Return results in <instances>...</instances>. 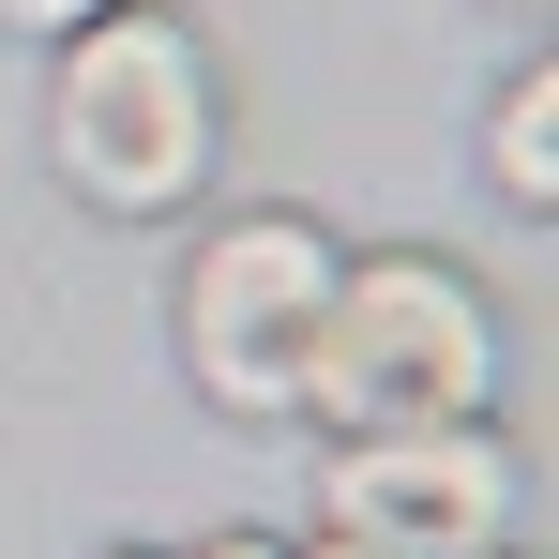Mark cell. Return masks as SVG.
Here are the masks:
<instances>
[{"label":"cell","instance_id":"6da1fadb","mask_svg":"<svg viewBox=\"0 0 559 559\" xmlns=\"http://www.w3.org/2000/svg\"><path fill=\"white\" fill-rule=\"evenodd\" d=\"M484 302L454 273H424V258H378V273H333L318 302V348H302V393L333 408V424H364V439H408V424H468L484 408Z\"/></svg>","mask_w":559,"mask_h":559},{"label":"cell","instance_id":"7a4b0ae2","mask_svg":"<svg viewBox=\"0 0 559 559\" xmlns=\"http://www.w3.org/2000/svg\"><path fill=\"white\" fill-rule=\"evenodd\" d=\"M61 167L106 212H152V197H182L212 167V76H197V46L167 15L76 31V61H61Z\"/></svg>","mask_w":559,"mask_h":559},{"label":"cell","instance_id":"3957f363","mask_svg":"<svg viewBox=\"0 0 559 559\" xmlns=\"http://www.w3.org/2000/svg\"><path fill=\"white\" fill-rule=\"evenodd\" d=\"M333 302V242L318 227H227L182 287V348L227 408H302V348Z\"/></svg>","mask_w":559,"mask_h":559},{"label":"cell","instance_id":"277c9868","mask_svg":"<svg viewBox=\"0 0 559 559\" xmlns=\"http://www.w3.org/2000/svg\"><path fill=\"white\" fill-rule=\"evenodd\" d=\"M333 514L378 559H468V545H499L514 468L484 454L468 424H408V439H348L333 454Z\"/></svg>","mask_w":559,"mask_h":559},{"label":"cell","instance_id":"5b68a950","mask_svg":"<svg viewBox=\"0 0 559 559\" xmlns=\"http://www.w3.org/2000/svg\"><path fill=\"white\" fill-rule=\"evenodd\" d=\"M499 197H530V212L559 197V76H514L499 106Z\"/></svg>","mask_w":559,"mask_h":559},{"label":"cell","instance_id":"8992f818","mask_svg":"<svg viewBox=\"0 0 559 559\" xmlns=\"http://www.w3.org/2000/svg\"><path fill=\"white\" fill-rule=\"evenodd\" d=\"M0 15H15V31H76L92 0H0Z\"/></svg>","mask_w":559,"mask_h":559},{"label":"cell","instance_id":"52a82bcc","mask_svg":"<svg viewBox=\"0 0 559 559\" xmlns=\"http://www.w3.org/2000/svg\"><path fill=\"white\" fill-rule=\"evenodd\" d=\"M212 559H273V545H212Z\"/></svg>","mask_w":559,"mask_h":559},{"label":"cell","instance_id":"ba28073f","mask_svg":"<svg viewBox=\"0 0 559 559\" xmlns=\"http://www.w3.org/2000/svg\"><path fill=\"white\" fill-rule=\"evenodd\" d=\"M333 559H378V545H333Z\"/></svg>","mask_w":559,"mask_h":559}]
</instances>
